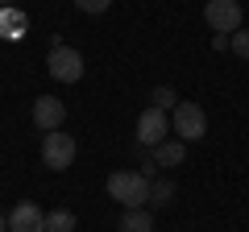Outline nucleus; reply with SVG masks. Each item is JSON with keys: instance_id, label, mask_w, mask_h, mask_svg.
<instances>
[{"instance_id": "nucleus-1", "label": "nucleus", "mask_w": 249, "mask_h": 232, "mask_svg": "<svg viewBox=\"0 0 249 232\" xmlns=\"http://www.w3.org/2000/svg\"><path fill=\"white\" fill-rule=\"evenodd\" d=\"M150 191H154V179H145L142 170H116L108 179V195L121 207H145L150 203Z\"/></svg>"}, {"instance_id": "nucleus-2", "label": "nucleus", "mask_w": 249, "mask_h": 232, "mask_svg": "<svg viewBox=\"0 0 249 232\" xmlns=\"http://www.w3.org/2000/svg\"><path fill=\"white\" fill-rule=\"evenodd\" d=\"M170 129L178 133V141H199V137L208 133V116L199 104H191V99H178V108L170 112Z\"/></svg>"}, {"instance_id": "nucleus-3", "label": "nucleus", "mask_w": 249, "mask_h": 232, "mask_svg": "<svg viewBox=\"0 0 249 232\" xmlns=\"http://www.w3.org/2000/svg\"><path fill=\"white\" fill-rule=\"evenodd\" d=\"M46 66H50V75H54L58 83H79V79H83V54L71 50V46H50Z\"/></svg>"}, {"instance_id": "nucleus-4", "label": "nucleus", "mask_w": 249, "mask_h": 232, "mask_svg": "<svg viewBox=\"0 0 249 232\" xmlns=\"http://www.w3.org/2000/svg\"><path fill=\"white\" fill-rule=\"evenodd\" d=\"M166 137H170V112H162V108L150 104L142 116H137V141H142L145 149H158Z\"/></svg>"}, {"instance_id": "nucleus-5", "label": "nucleus", "mask_w": 249, "mask_h": 232, "mask_svg": "<svg viewBox=\"0 0 249 232\" xmlns=\"http://www.w3.org/2000/svg\"><path fill=\"white\" fill-rule=\"evenodd\" d=\"M42 162L50 170H67V166H75V137L71 133H46L42 137Z\"/></svg>"}, {"instance_id": "nucleus-6", "label": "nucleus", "mask_w": 249, "mask_h": 232, "mask_svg": "<svg viewBox=\"0 0 249 232\" xmlns=\"http://www.w3.org/2000/svg\"><path fill=\"white\" fill-rule=\"evenodd\" d=\"M204 21L216 33H237L241 29V0H208Z\"/></svg>"}, {"instance_id": "nucleus-7", "label": "nucleus", "mask_w": 249, "mask_h": 232, "mask_svg": "<svg viewBox=\"0 0 249 232\" xmlns=\"http://www.w3.org/2000/svg\"><path fill=\"white\" fill-rule=\"evenodd\" d=\"M62 120H67V104H62L58 96H37L34 99V125L42 129V133L62 129Z\"/></svg>"}, {"instance_id": "nucleus-8", "label": "nucleus", "mask_w": 249, "mask_h": 232, "mask_svg": "<svg viewBox=\"0 0 249 232\" xmlns=\"http://www.w3.org/2000/svg\"><path fill=\"white\" fill-rule=\"evenodd\" d=\"M9 232H46V212L37 203H17L9 212Z\"/></svg>"}, {"instance_id": "nucleus-9", "label": "nucleus", "mask_w": 249, "mask_h": 232, "mask_svg": "<svg viewBox=\"0 0 249 232\" xmlns=\"http://www.w3.org/2000/svg\"><path fill=\"white\" fill-rule=\"evenodd\" d=\"M150 158H154V166H158V170H166V166H183V158H187V141L166 137L158 149H150Z\"/></svg>"}, {"instance_id": "nucleus-10", "label": "nucleus", "mask_w": 249, "mask_h": 232, "mask_svg": "<svg viewBox=\"0 0 249 232\" xmlns=\"http://www.w3.org/2000/svg\"><path fill=\"white\" fill-rule=\"evenodd\" d=\"M121 232H154V215L145 212V207H124Z\"/></svg>"}, {"instance_id": "nucleus-11", "label": "nucleus", "mask_w": 249, "mask_h": 232, "mask_svg": "<svg viewBox=\"0 0 249 232\" xmlns=\"http://www.w3.org/2000/svg\"><path fill=\"white\" fill-rule=\"evenodd\" d=\"M46 232H75V212H67V207L46 212Z\"/></svg>"}, {"instance_id": "nucleus-12", "label": "nucleus", "mask_w": 249, "mask_h": 232, "mask_svg": "<svg viewBox=\"0 0 249 232\" xmlns=\"http://www.w3.org/2000/svg\"><path fill=\"white\" fill-rule=\"evenodd\" d=\"M150 203H154V207H166V203H175V182H170V179H154Z\"/></svg>"}, {"instance_id": "nucleus-13", "label": "nucleus", "mask_w": 249, "mask_h": 232, "mask_svg": "<svg viewBox=\"0 0 249 232\" xmlns=\"http://www.w3.org/2000/svg\"><path fill=\"white\" fill-rule=\"evenodd\" d=\"M150 104L162 108V112H175V108H178V96H175L170 87H154V91H150Z\"/></svg>"}, {"instance_id": "nucleus-14", "label": "nucleus", "mask_w": 249, "mask_h": 232, "mask_svg": "<svg viewBox=\"0 0 249 232\" xmlns=\"http://www.w3.org/2000/svg\"><path fill=\"white\" fill-rule=\"evenodd\" d=\"M0 29H4V37H21L25 21H21L17 13H13V9H0Z\"/></svg>"}, {"instance_id": "nucleus-15", "label": "nucleus", "mask_w": 249, "mask_h": 232, "mask_svg": "<svg viewBox=\"0 0 249 232\" xmlns=\"http://www.w3.org/2000/svg\"><path fill=\"white\" fill-rule=\"evenodd\" d=\"M232 54L249 58V29H237V33H232Z\"/></svg>"}, {"instance_id": "nucleus-16", "label": "nucleus", "mask_w": 249, "mask_h": 232, "mask_svg": "<svg viewBox=\"0 0 249 232\" xmlns=\"http://www.w3.org/2000/svg\"><path fill=\"white\" fill-rule=\"evenodd\" d=\"M108 4L112 0H75V9H83V13H108Z\"/></svg>"}, {"instance_id": "nucleus-17", "label": "nucleus", "mask_w": 249, "mask_h": 232, "mask_svg": "<svg viewBox=\"0 0 249 232\" xmlns=\"http://www.w3.org/2000/svg\"><path fill=\"white\" fill-rule=\"evenodd\" d=\"M0 9H13V0H0Z\"/></svg>"}, {"instance_id": "nucleus-18", "label": "nucleus", "mask_w": 249, "mask_h": 232, "mask_svg": "<svg viewBox=\"0 0 249 232\" xmlns=\"http://www.w3.org/2000/svg\"><path fill=\"white\" fill-rule=\"evenodd\" d=\"M4 228H9V220H4V215H0V232H4Z\"/></svg>"}]
</instances>
